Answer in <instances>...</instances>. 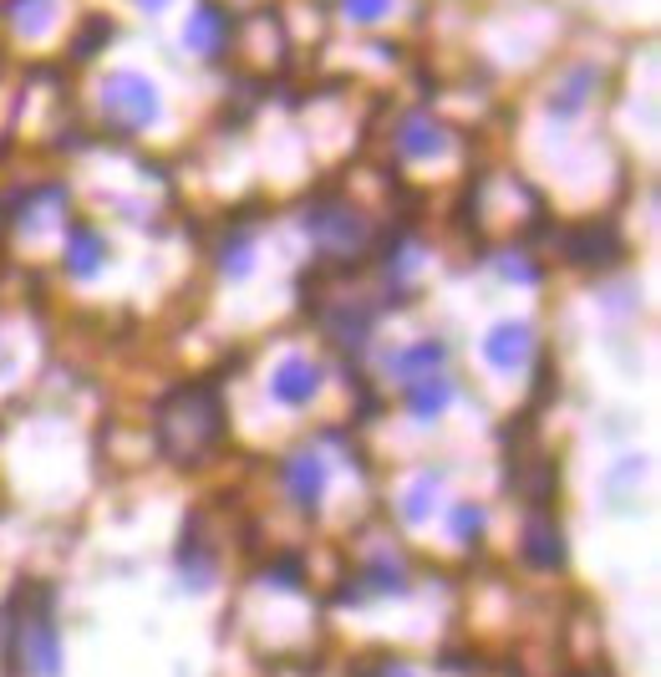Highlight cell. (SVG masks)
Segmentation results:
<instances>
[{
  "label": "cell",
  "mask_w": 661,
  "mask_h": 677,
  "mask_svg": "<svg viewBox=\"0 0 661 677\" xmlns=\"http://www.w3.org/2000/svg\"><path fill=\"white\" fill-rule=\"evenodd\" d=\"M448 398H453V382H448L443 372H428V377H418V382H412L408 408L418 412V418H438V412L448 408Z\"/></svg>",
  "instance_id": "30bf717a"
},
{
  "label": "cell",
  "mask_w": 661,
  "mask_h": 677,
  "mask_svg": "<svg viewBox=\"0 0 661 677\" xmlns=\"http://www.w3.org/2000/svg\"><path fill=\"white\" fill-rule=\"evenodd\" d=\"M397 0H341V11H347V21H361V26H377L392 16Z\"/></svg>",
  "instance_id": "4fadbf2b"
},
{
  "label": "cell",
  "mask_w": 661,
  "mask_h": 677,
  "mask_svg": "<svg viewBox=\"0 0 661 677\" xmlns=\"http://www.w3.org/2000/svg\"><path fill=\"white\" fill-rule=\"evenodd\" d=\"M286 495L296 499L301 509L321 505V495H326V464L316 459L311 448H296V454H290V464H286Z\"/></svg>",
  "instance_id": "8992f818"
},
{
  "label": "cell",
  "mask_w": 661,
  "mask_h": 677,
  "mask_svg": "<svg viewBox=\"0 0 661 677\" xmlns=\"http://www.w3.org/2000/svg\"><path fill=\"white\" fill-rule=\"evenodd\" d=\"M138 6H143V11H163V6H169V0H138Z\"/></svg>",
  "instance_id": "e0dca14e"
},
{
  "label": "cell",
  "mask_w": 661,
  "mask_h": 677,
  "mask_svg": "<svg viewBox=\"0 0 661 677\" xmlns=\"http://www.w3.org/2000/svg\"><path fill=\"white\" fill-rule=\"evenodd\" d=\"M524 560H529L534 570H554L560 560H565L560 530H554L550 520H529V530H524Z\"/></svg>",
  "instance_id": "ba28073f"
},
{
  "label": "cell",
  "mask_w": 661,
  "mask_h": 677,
  "mask_svg": "<svg viewBox=\"0 0 661 677\" xmlns=\"http://www.w3.org/2000/svg\"><path fill=\"white\" fill-rule=\"evenodd\" d=\"M219 270H224V276H234V280H244L254 270V250H250V240H244V235L224 240V250H219Z\"/></svg>",
  "instance_id": "7c38bea8"
},
{
  "label": "cell",
  "mask_w": 661,
  "mask_h": 677,
  "mask_svg": "<svg viewBox=\"0 0 661 677\" xmlns=\"http://www.w3.org/2000/svg\"><path fill=\"white\" fill-rule=\"evenodd\" d=\"M397 148H402L408 158H433L438 148H448V133L428 118H408L402 122V133H397Z\"/></svg>",
  "instance_id": "9c48e42d"
},
{
  "label": "cell",
  "mask_w": 661,
  "mask_h": 677,
  "mask_svg": "<svg viewBox=\"0 0 661 677\" xmlns=\"http://www.w3.org/2000/svg\"><path fill=\"white\" fill-rule=\"evenodd\" d=\"M102 118H112L118 128H148L163 118V92L143 72H112L102 82Z\"/></svg>",
  "instance_id": "6da1fadb"
},
{
  "label": "cell",
  "mask_w": 661,
  "mask_h": 677,
  "mask_svg": "<svg viewBox=\"0 0 661 677\" xmlns=\"http://www.w3.org/2000/svg\"><path fill=\"white\" fill-rule=\"evenodd\" d=\"M438 505V484L433 479H422V484H412V495H408V505H402V515L408 520H428V509Z\"/></svg>",
  "instance_id": "5bb4252c"
},
{
  "label": "cell",
  "mask_w": 661,
  "mask_h": 677,
  "mask_svg": "<svg viewBox=\"0 0 661 677\" xmlns=\"http://www.w3.org/2000/svg\"><path fill=\"white\" fill-rule=\"evenodd\" d=\"M316 392H321V367L311 357H286L270 377V398L286 402V408H306Z\"/></svg>",
  "instance_id": "7a4b0ae2"
},
{
  "label": "cell",
  "mask_w": 661,
  "mask_h": 677,
  "mask_svg": "<svg viewBox=\"0 0 661 677\" xmlns=\"http://www.w3.org/2000/svg\"><path fill=\"white\" fill-rule=\"evenodd\" d=\"M438 362H443V341H418V347H408L397 357L392 372L397 377H428V372H438Z\"/></svg>",
  "instance_id": "8fae6325"
},
{
  "label": "cell",
  "mask_w": 661,
  "mask_h": 677,
  "mask_svg": "<svg viewBox=\"0 0 661 677\" xmlns=\"http://www.w3.org/2000/svg\"><path fill=\"white\" fill-rule=\"evenodd\" d=\"M529 351H534V331H529V321H499V327L483 337V357H489L499 372L524 367Z\"/></svg>",
  "instance_id": "3957f363"
},
{
  "label": "cell",
  "mask_w": 661,
  "mask_h": 677,
  "mask_svg": "<svg viewBox=\"0 0 661 677\" xmlns=\"http://www.w3.org/2000/svg\"><path fill=\"white\" fill-rule=\"evenodd\" d=\"M102 266H108V245H102V235L72 230V240H67V270H72L77 280H92Z\"/></svg>",
  "instance_id": "52a82bcc"
},
{
  "label": "cell",
  "mask_w": 661,
  "mask_h": 677,
  "mask_svg": "<svg viewBox=\"0 0 661 677\" xmlns=\"http://www.w3.org/2000/svg\"><path fill=\"white\" fill-rule=\"evenodd\" d=\"M453 535H458L463 545L479 540V535H483V509H479V505H458V509H453Z\"/></svg>",
  "instance_id": "9a60e30c"
},
{
  "label": "cell",
  "mask_w": 661,
  "mask_h": 677,
  "mask_svg": "<svg viewBox=\"0 0 661 677\" xmlns=\"http://www.w3.org/2000/svg\"><path fill=\"white\" fill-rule=\"evenodd\" d=\"M21 663H26V673H37V677H57L61 673L57 627H51L47 611H41V617H31V627L21 631Z\"/></svg>",
  "instance_id": "277c9868"
},
{
  "label": "cell",
  "mask_w": 661,
  "mask_h": 677,
  "mask_svg": "<svg viewBox=\"0 0 661 677\" xmlns=\"http://www.w3.org/2000/svg\"><path fill=\"white\" fill-rule=\"evenodd\" d=\"M183 41H189L193 51H204V57H219L224 41H229V11H224V6H214V0L193 6L189 21H183Z\"/></svg>",
  "instance_id": "5b68a950"
},
{
  "label": "cell",
  "mask_w": 661,
  "mask_h": 677,
  "mask_svg": "<svg viewBox=\"0 0 661 677\" xmlns=\"http://www.w3.org/2000/svg\"><path fill=\"white\" fill-rule=\"evenodd\" d=\"M499 270H504V276H519V280H534V266H529V260H519V255H504V260H499Z\"/></svg>",
  "instance_id": "2e32d148"
}]
</instances>
